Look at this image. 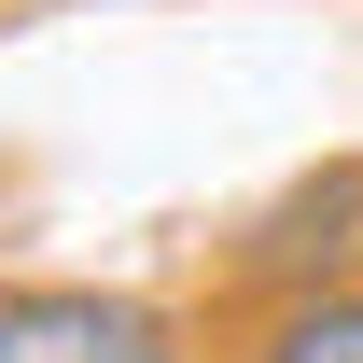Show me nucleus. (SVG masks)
<instances>
[{
  "mask_svg": "<svg viewBox=\"0 0 363 363\" xmlns=\"http://www.w3.org/2000/svg\"><path fill=\"white\" fill-rule=\"evenodd\" d=\"M350 279H363V238H350Z\"/></svg>",
  "mask_w": 363,
  "mask_h": 363,
  "instance_id": "3",
  "label": "nucleus"
},
{
  "mask_svg": "<svg viewBox=\"0 0 363 363\" xmlns=\"http://www.w3.org/2000/svg\"><path fill=\"white\" fill-rule=\"evenodd\" d=\"M0 363H182V335L140 294H0Z\"/></svg>",
  "mask_w": 363,
  "mask_h": 363,
  "instance_id": "1",
  "label": "nucleus"
},
{
  "mask_svg": "<svg viewBox=\"0 0 363 363\" xmlns=\"http://www.w3.org/2000/svg\"><path fill=\"white\" fill-rule=\"evenodd\" d=\"M238 363H363V279H294V294H266V321H252Z\"/></svg>",
  "mask_w": 363,
  "mask_h": 363,
  "instance_id": "2",
  "label": "nucleus"
}]
</instances>
